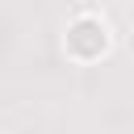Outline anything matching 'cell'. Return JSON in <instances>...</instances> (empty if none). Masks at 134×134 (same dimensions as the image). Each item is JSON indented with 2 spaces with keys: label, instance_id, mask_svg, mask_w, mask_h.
Wrapping results in <instances>:
<instances>
[{
  "label": "cell",
  "instance_id": "cell-1",
  "mask_svg": "<svg viewBox=\"0 0 134 134\" xmlns=\"http://www.w3.org/2000/svg\"><path fill=\"white\" fill-rule=\"evenodd\" d=\"M105 25L96 21V17H80L71 29H67V50L75 54V59H96L100 50H105Z\"/></svg>",
  "mask_w": 134,
  "mask_h": 134
}]
</instances>
